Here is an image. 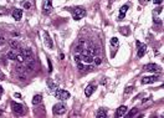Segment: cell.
Here are the masks:
<instances>
[{
  "instance_id": "cell-1",
  "label": "cell",
  "mask_w": 164,
  "mask_h": 118,
  "mask_svg": "<svg viewBox=\"0 0 164 118\" xmlns=\"http://www.w3.org/2000/svg\"><path fill=\"white\" fill-rule=\"evenodd\" d=\"M52 112H54V114H55V116L65 114V113L67 112V106H66V103H63V102H59V103H56L55 106L52 107Z\"/></svg>"
},
{
  "instance_id": "cell-2",
  "label": "cell",
  "mask_w": 164,
  "mask_h": 118,
  "mask_svg": "<svg viewBox=\"0 0 164 118\" xmlns=\"http://www.w3.org/2000/svg\"><path fill=\"white\" fill-rule=\"evenodd\" d=\"M72 16H73V20H80V19L86 16V10L83 8H80V6L73 8L72 9Z\"/></svg>"
},
{
  "instance_id": "cell-3",
  "label": "cell",
  "mask_w": 164,
  "mask_h": 118,
  "mask_svg": "<svg viewBox=\"0 0 164 118\" xmlns=\"http://www.w3.org/2000/svg\"><path fill=\"white\" fill-rule=\"evenodd\" d=\"M52 1L51 0H44L42 1V11L45 15H50L52 12Z\"/></svg>"
},
{
  "instance_id": "cell-4",
  "label": "cell",
  "mask_w": 164,
  "mask_h": 118,
  "mask_svg": "<svg viewBox=\"0 0 164 118\" xmlns=\"http://www.w3.org/2000/svg\"><path fill=\"white\" fill-rule=\"evenodd\" d=\"M54 94L56 96V98L61 99V101H66V99L70 98V92H67V91H65V90H57Z\"/></svg>"
},
{
  "instance_id": "cell-5",
  "label": "cell",
  "mask_w": 164,
  "mask_h": 118,
  "mask_svg": "<svg viewBox=\"0 0 164 118\" xmlns=\"http://www.w3.org/2000/svg\"><path fill=\"white\" fill-rule=\"evenodd\" d=\"M11 110H12V112H14L15 114H18V116L24 114V107L18 102H11Z\"/></svg>"
},
{
  "instance_id": "cell-6",
  "label": "cell",
  "mask_w": 164,
  "mask_h": 118,
  "mask_svg": "<svg viewBox=\"0 0 164 118\" xmlns=\"http://www.w3.org/2000/svg\"><path fill=\"white\" fill-rule=\"evenodd\" d=\"M159 70H160V67L157 63H147L143 67V71H145V72H157Z\"/></svg>"
},
{
  "instance_id": "cell-7",
  "label": "cell",
  "mask_w": 164,
  "mask_h": 118,
  "mask_svg": "<svg viewBox=\"0 0 164 118\" xmlns=\"http://www.w3.org/2000/svg\"><path fill=\"white\" fill-rule=\"evenodd\" d=\"M137 47H138V51H137V56L138 57H143L144 54L147 52V46L144 43H142L139 41H137Z\"/></svg>"
},
{
  "instance_id": "cell-8",
  "label": "cell",
  "mask_w": 164,
  "mask_h": 118,
  "mask_svg": "<svg viewBox=\"0 0 164 118\" xmlns=\"http://www.w3.org/2000/svg\"><path fill=\"white\" fill-rule=\"evenodd\" d=\"M47 87H49V92H51V93H55L56 91L59 90V86L55 83V82L51 80V78H49V80H47Z\"/></svg>"
},
{
  "instance_id": "cell-9",
  "label": "cell",
  "mask_w": 164,
  "mask_h": 118,
  "mask_svg": "<svg viewBox=\"0 0 164 118\" xmlns=\"http://www.w3.org/2000/svg\"><path fill=\"white\" fill-rule=\"evenodd\" d=\"M15 71H16V73H18V75H27L26 68H25L24 65L20 63V62H18V63L15 65Z\"/></svg>"
},
{
  "instance_id": "cell-10",
  "label": "cell",
  "mask_w": 164,
  "mask_h": 118,
  "mask_svg": "<svg viewBox=\"0 0 164 118\" xmlns=\"http://www.w3.org/2000/svg\"><path fill=\"white\" fill-rule=\"evenodd\" d=\"M44 40H45V45L49 47V49H52V47H54V41H52L51 36L46 31L44 32Z\"/></svg>"
},
{
  "instance_id": "cell-11",
  "label": "cell",
  "mask_w": 164,
  "mask_h": 118,
  "mask_svg": "<svg viewBox=\"0 0 164 118\" xmlns=\"http://www.w3.org/2000/svg\"><path fill=\"white\" fill-rule=\"evenodd\" d=\"M128 9H129V4H126V5L121 6V9H119V15H118V19L119 20L124 19V16H126L127 11H128Z\"/></svg>"
},
{
  "instance_id": "cell-12",
  "label": "cell",
  "mask_w": 164,
  "mask_h": 118,
  "mask_svg": "<svg viewBox=\"0 0 164 118\" xmlns=\"http://www.w3.org/2000/svg\"><path fill=\"white\" fill-rule=\"evenodd\" d=\"M159 77L158 76H150V77H143L142 78V83L143 85H148V83H153V82L158 81Z\"/></svg>"
},
{
  "instance_id": "cell-13",
  "label": "cell",
  "mask_w": 164,
  "mask_h": 118,
  "mask_svg": "<svg viewBox=\"0 0 164 118\" xmlns=\"http://www.w3.org/2000/svg\"><path fill=\"white\" fill-rule=\"evenodd\" d=\"M127 111H128V110H127V107H126V106H121L118 110H117V112H116V117H117V118L123 117V116L127 113Z\"/></svg>"
},
{
  "instance_id": "cell-14",
  "label": "cell",
  "mask_w": 164,
  "mask_h": 118,
  "mask_svg": "<svg viewBox=\"0 0 164 118\" xmlns=\"http://www.w3.org/2000/svg\"><path fill=\"white\" fill-rule=\"evenodd\" d=\"M12 17L19 21L21 17H23V10H21V9H14V11H12Z\"/></svg>"
},
{
  "instance_id": "cell-15",
  "label": "cell",
  "mask_w": 164,
  "mask_h": 118,
  "mask_svg": "<svg viewBox=\"0 0 164 118\" xmlns=\"http://www.w3.org/2000/svg\"><path fill=\"white\" fill-rule=\"evenodd\" d=\"M94 90H96V86L94 85H88L85 90V94L87 96V97H90V96H92V93L94 92Z\"/></svg>"
},
{
  "instance_id": "cell-16",
  "label": "cell",
  "mask_w": 164,
  "mask_h": 118,
  "mask_svg": "<svg viewBox=\"0 0 164 118\" xmlns=\"http://www.w3.org/2000/svg\"><path fill=\"white\" fill-rule=\"evenodd\" d=\"M9 46H10V49H12V50H18L19 47H20V43H19L18 40L10 39V40H9Z\"/></svg>"
},
{
  "instance_id": "cell-17",
  "label": "cell",
  "mask_w": 164,
  "mask_h": 118,
  "mask_svg": "<svg viewBox=\"0 0 164 118\" xmlns=\"http://www.w3.org/2000/svg\"><path fill=\"white\" fill-rule=\"evenodd\" d=\"M97 118H106L107 117V110L106 108H100L97 112V114H96Z\"/></svg>"
},
{
  "instance_id": "cell-18",
  "label": "cell",
  "mask_w": 164,
  "mask_h": 118,
  "mask_svg": "<svg viewBox=\"0 0 164 118\" xmlns=\"http://www.w3.org/2000/svg\"><path fill=\"white\" fill-rule=\"evenodd\" d=\"M16 55H18L16 50H12V49H10V51H8V54H6V56H8V59H9V60H15Z\"/></svg>"
},
{
  "instance_id": "cell-19",
  "label": "cell",
  "mask_w": 164,
  "mask_h": 118,
  "mask_svg": "<svg viewBox=\"0 0 164 118\" xmlns=\"http://www.w3.org/2000/svg\"><path fill=\"white\" fill-rule=\"evenodd\" d=\"M82 62H85V63H92L93 62V56L91 55H87V56H82Z\"/></svg>"
},
{
  "instance_id": "cell-20",
  "label": "cell",
  "mask_w": 164,
  "mask_h": 118,
  "mask_svg": "<svg viewBox=\"0 0 164 118\" xmlns=\"http://www.w3.org/2000/svg\"><path fill=\"white\" fill-rule=\"evenodd\" d=\"M21 54L24 55V57H31V56L34 55V52L31 49H24L23 51H21Z\"/></svg>"
},
{
  "instance_id": "cell-21",
  "label": "cell",
  "mask_w": 164,
  "mask_h": 118,
  "mask_svg": "<svg viewBox=\"0 0 164 118\" xmlns=\"http://www.w3.org/2000/svg\"><path fill=\"white\" fill-rule=\"evenodd\" d=\"M41 99H42V97H41L40 94L34 96V98H32V104H34V106H37V104H40V103H41Z\"/></svg>"
},
{
  "instance_id": "cell-22",
  "label": "cell",
  "mask_w": 164,
  "mask_h": 118,
  "mask_svg": "<svg viewBox=\"0 0 164 118\" xmlns=\"http://www.w3.org/2000/svg\"><path fill=\"white\" fill-rule=\"evenodd\" d=\"M15 60L18 61V62L23 63L24 61H25V57H24V55H23V54H21V52H20V54H18V55H16V59H15Z\"/></svg>"
},
{
  "instance_id": "cell-23",
  "label": "cell",
  "mask_w": 164,
  "mask_h": 118,
  "mask_svg": "<svg viewBox=\"0 0 164 118\" xmlns=\"http://www.w3.org/2000/svg\"><path fill=\"white\" fill-rule=\"evenodd\" d=\"M93 63L97 65V66H100V65L102 63V59L100 57V56H96V57L93 59Z\"/></svg>"
},
{
  "instance_id": "cell-24",
  "label": "cell",
  "mask_w": 164,
  "mask_h": 118,
  "mask_svg": "<svg viewBox=\"0 0 164 118\" xmlns=\"http://www.w3.org/2000/svg\"><path fill=\"white\" fill-rule=\"evenodd\" d=\"M132 91H133V86H128V87H126V90H124V94L128 96L129 93H132Z\"/></svg>"
},
{
  "instance_id": "cell-25",
  "label": "cell",
  "mask_w": 164,
  "mask_h": 118,
  "mask_svg": "<svg viewBox=\"0 0 164 118\" xmlns=\"http://www.w3.org/2000/svg\"><path fill=\"white\" fill-rule=\"evenodd\" d=\"M111 45L112 46H117L118 45V39L117 37H112L111 39Z\"/></svg>"
},
{
  "instance_id": "cell-26",
  "label": "cell",
  "mask_w": 164,
  "mask_h": 118,
  "mask_svg": "<svg viewBox=\"0 0 164 118\" xmlns=\"http://www.w3.org/2000/svg\"><path fill=\"white\" fill-rule=\"evenodd\" d=\"M137 112H138L137 108H133V110H132V111L127 114V117H133V116H136V114H137Z\"/></svg>"
},
{
  "instance_id": "cell-27",
  "label": "cell",
  "mask_w": 164,
  "mask_h": 118,
  "mask_svg": "<svg viewBox=\"0 0 164 118\" xmlns=\"http://www.w3.org/2000/svg\"><path fill=\"white\" fill-rule=\"evenodd\" d=\"M75 61H76V63L82 62V56H81V55H76V56H75Z\"/></svg>"
},
{
  "instance_id": "cell-28",
  "label": "cell",
  "mask_w": 164,
  "mask_h": 118,
  "mask_svg": "<svg viewBox=\"0 0 164 118\" xmlns=\"http://www.w3.org/2000/svg\"><path fill=\"white\" fill-rule=\"evenodd\" d=\"M4 42H5V37H4L3 35H0V46L4 45Z\"/></svg>"
},
{
  "instance_id": "cell-29",
  "label": "cell",
  "mask_w": 164,
  "mask_h": 118,
  "mask_svg": "<svg viewBox=\"0 0 164 118\" xmlns=\"http://www.w3.org/2000/svg\"><path fill=\"white\" fill-rule=\"evenodd\" d=\"M47 65H49V71L51 72V71H52V63H51L50 59H49V61H47Z\"/></svg>"
},
{
  "instance_id": "cell-30",
  "label": "cell",
  "mask_w": 164,
  "mask_h": 118,
  "mask_svg": "<svg viewBox=\"0 0 164 118\" xmlns=\"http://www.w3.org/2000/svg\"><path fill=\"white\" fill-rule=\"evenodd\" d=\"M127 28H123V29H121V32H122L123 35H128V31H126Z\"/></svg>"
},
{
  "instance_id": "cell-31",
  "label": "cell",
  "mask_w": 164,
  "mask_h": 118,
  "mask_svg": "<svg viewBox=\"0 0 164 118\" xmlns=\"http://www.w3.org/2000/svg\"><path fill=\"white\" fill-rule=\"evenodd\" d=\"M24 8L25 9H30V8H31V4H30V3H25L24 4Z\"/></svg>"
},
{
  "instance_id": "cell-32",
  "label": "cell",
  "mask_w": 164,
  "mask_h": 118,
  "mask_svg": "<svg viewBox=\"0 0 164 118\" xmlns=\"http://www.w3.org/2000/svg\"><path fill=\"white\" fill-rule=\"evenodd\" d=\"M14 97H15V98H21V94H20V93H15Z\"/></svg>"
},
{
  "instance_id": "cell-33",
  "label": "cell",
  "mask_w": 164,
  "mask_h": 118,
  "mask_svg": "<svg viewBox=\"0 0 164 118\" xmlns=\"http://www.w3.org/2000/svg\"><path fill=\"white\" fill-rule=\"evenodd\" d=\"M149 99H150V97H147V98H144V99H143V101H142V102H143V103H145V102H148Z\"/></svg>"
},
{
  "instance_id": "cell-34",
  "label": "cell",
  "mask_w": 164,
  "mask_h": 118,
  "mask_svg": "<svg viewBox=\"0 0 164 118\" xmlns=\"http://www.w3.org/2000/svg\"><path fill=\"white\" fill-rule=\"evenodd\" d=\"M154 4H162V0H153Z\"/></svg>"
},
{
  "instance_id": "cell-35",
  "label": "cell",
  "mask_w": 164,
  "mask_h": 118,
  "mask_svg": "<svg viewBox=\"0 0 164 118\" xmlns=\"http://www.w3.org/2000/svg\"><path fill=\"white\" fill-rule=\"evenodd\" d=\"M1 92H3V87L0 86V93H1Z\"/></svg>"
}]
</instances>
